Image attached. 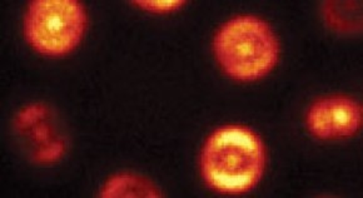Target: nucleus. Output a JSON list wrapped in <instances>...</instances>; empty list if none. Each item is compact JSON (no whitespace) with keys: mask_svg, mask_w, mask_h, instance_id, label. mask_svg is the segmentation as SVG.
<instances>
[{"mask_svg":"<svg viewBox=\"0 0 363 198\" xmlns=\"http://www.w3.org/2000/svg\"><path fill=\"white\" fill-rule=\"evenodd\" d=\"M264 168V145L261 137L247 127L237 124L220 127L204 143L202 176L216 192H250L261 181Z\"/></svg>","mask_w":363,"mask_h":198,"instance_id":"nucleus-1","label":"nucleus"},{"mask_svg":"<svg viewBox=\"0 0 363 198\" xmlns=\"http://www.w3.org/2000/svg\"><path fill=\"white\" fill-rule=\"evenodd\" d=\"M214 55L225 75L255 82L269 75L279 59V43L261 18L235 16L222 26L213 42Z\"/></svg>","mask_w":363,"mask_h":198,"instance_id":"nucleus-2","label":"nucleus"},{"mask_svg":"<svg viewBox=\"0 0 363 198\" xmlns=\"http://www.w3.org/2000/svg\"><path fill=\"white\" fill-rule=\"evenodd\" d=\"M86 26V9L77 0H33L24 18V35L35 52L57 58L79 45Z\"/></svg>","mask_w":363,"mask_h":198,"instance_id":"nucleus-3","label":"nucleus"},{"mask_svg":"<svg viewBox=\"0 0 363 198\" xmlns=\"http://www.w3.org/2000/svg\"><path fill=\"white\" fill-rule=\"evenodd\" d=\"M16 138L32 162L49 166L60 161L67 141L55 113L43 103L23 107L14 119Z\"/></svg>","mask_w":363,"mask_h":198,"instance_id":"nucleus-4","label":"nucleus"},{"mask_svg":"<svg viewBox=\"0 0 363 198\" xmlns=\"http://www.w3.org/2000/svg\"><path fill=\"white\" fill-rule=\"evenodd\" d=\"M306 123L310 133L318 140L353 137L362 128V106L350 97L320 98L308 109Z\"/></svg>","mask_w":363,"mask_h":198,"instance_id":"nucleus-5","label":"nucleus"},{"mask_svg":"<svg viewBox=\"0 0 363 198\" xmlns=\"http://www.w3.org/2000/svg\"><path fill=\"white\" fill-rule=\"evenodd\" d=\"M99 196L103 198L162 197V193L143 177L121 173L108 180Z\"/></svg>","mask_w":363,"mask_h":198,"instance_id":"nucleus-6","label":"nucleus"},{"mask_svg":"<svg viewBox=\"0 0 363 198\" xmlns=\"http://www.w3.org/2000/svg\"><path fill=\"white\" fill-rule=\"evenodd\" d=\"M134 6L139 9H143L155 14H169L177 11H181L183 6L187 4V1L182 0H137L133 1Z\"/></svg>","mask_w":363,"mask_h":198,"instance_id":"nucleus-7","label":"nucleus"}]
</instances>
